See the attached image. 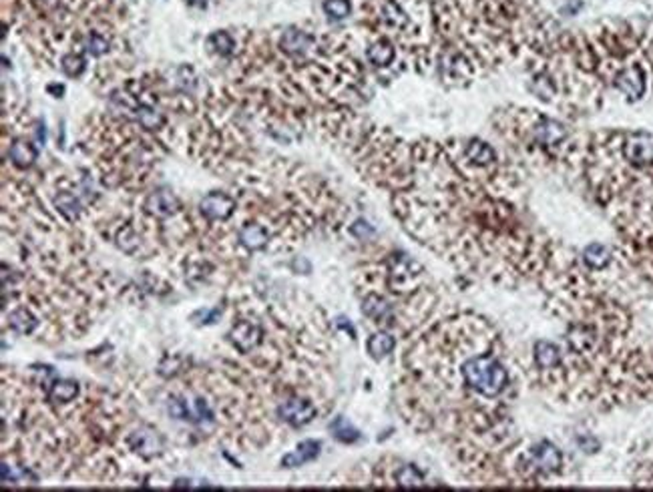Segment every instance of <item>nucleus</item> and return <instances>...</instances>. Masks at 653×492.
Segmentation results:
<instances>
[{"mask_svg": "<svg viewBox=\"0 0 653 492\" xmlns=\"http://www.w3.org/2000/svg\"><path fill=\"white\" fill-rule=\"evenodd\" d=\"M565 470V456L551 440L518 444L513 479L515 486H543L559 479Z\"/></svg>", "mask_w": 653, "mask_h": 492, "instance_id": "obj_1", "label": "nucleus"}, {"mask_svg": "<svg viewBox=\"0 0 653 492\" xmlns=\"http://www.w3.org/2000/svg\"><path fill=\"white\" fill-rule=\"evenodd\" d=\"M320 404L318 398L310 394H290L276 404L273 412L280 424H285L290 428H304L324 412Z\"/></svg>", "mask_w": 653, "mask_h": 492, "instance_id": "obj_2", "label": "nucleus"}, {"mask_svg": "<svg viewBox=\"0 0 653 492\" xmlns=\"http://www.w3.org/2000/svg\"><path fill=\"white\" fill-rule=\"evenodd\" d=\"M268 338V324L259 316H242L234 321L232 330L227 333V342L232 344L234 352L239 356H251L263 345Z\"/></svg>", "mask_w": 653, "mask_h": 492, "instance_id": "obj_3", "label": "nucleus"}, {"mask_svg": "<svg viewBox=\"0 0 653 492\" xmlns=\"http://www.w3.org/2000/svg\"><path fill=\"white\" fill-rule=\"evenodd\" d=\"M615 151L623 163L635 169L653 167V135L647 131H628L619 133Z\"/></svg>", "mask_w": 653, "mask_h": 492, "instance_id": "obj_4", "label": "nucleus"}, {"mask_svg": "<svg viewBox=\"0 0 653 492\" xmlns=\"http://www.w3.org/2000/svg\"><path fill=\"white\" fill-rule=\"evenodd\" d=\"M183 211L181 199L167 187H157L149 193H143L139 201V213L155 222H167Z\"/></svg>", "mask_w": 653, "mask_h": 492, "instance_id": "obj_5", "label": "nucleus"}, {"mask_svg": "<svg viewBox=\"0 0 653 492\" xmlns=\"http://www.w3.org/2000/svg\"><path fill=\"white\" fill-rule=\"evenodd\" d=\"M360 309L364 318H368L378 328L392 330L398 326V306L392 302L390 295H386L380 290H366L362 295Z\"/></svg>", "mask_w": 653, "mask_h": 492, "instance_id": "obj_6", "label": "nucleus"}, {"mask_svg": "<svg viewBox=\"0 0 653 492\" xmlns=\"http://www.w3.org/2000/svg\"><path fill=\"white\" fill-rule=\"evenodd\" d=\"M199 217L211 225H225L234 219L239 211L237 197L227 191H210L199 199Z\"/></svg>", "mask_w": 653, "mask_h": 492, "instance_id": "obj_7", "label": "nucleus"}, {"mask_svg": "<svg viewBox=\"0 0 653 492\" xmlns=\"http://www.w3.org/2000/svg\"><path fill=\"white\" fill-rule=\"evenodd\" d=\"M50 203H52V210L59 213V217L64 223L76 225L86 215L83 195L74 193L73 187H71V181H67V179H62L61 185H59V179H57V185H55V189L50 193Z\"/></svg>", "mask_w": 653, "mask_h": 492, "instance_id": "obj_8", "label": "nucleus"}, {"mask_svg": "<svg viewBox=\"0 0 653 492\" xmlns=\"http://www.w3.org/2000/svg\"><path fill=\"white\" fill-rule=\"evenodd\" d=\"M611 85L615 86L619 93H623L628 101L635 103L645 95L647 91V73L640 62H628L621 64L615 73L611 74Z\"/></svg>", "mask_w": 653, "mask_h": 492, "instance_id": "obj_9", "label": "nucleus"}, {"mask_svg": "<svg viewBox=\"0 0 653 492\" xmlns=\"http://www.w3.org/2000/svg\"><path fill=\"white\" fill-rule=\"evenodd\" d=\"M235 239L244 253H258L273 246V235L268 229V225L249 217L235 227Z\"/></svg>", "mask_w": 653, "mask_h": 492, "instance_id": "obj_10", "label": "nucleus"}, {"mask_svg": "<svg viewBox=\"0 0 653 492\" xmlns=\"http://www.w3.org/2000/svg\"><path fill=\"white\" fill-rule=\"evenodd\" d=\"M458 147H460V155L462 159L467 161L472 167H479V169H491L494 165L501 163V155L499 151L482 141L479 137H469V139H458Z\"/></svg>", "mask_w": 653, "mask_h": 492, "instance_id": "obj_11", "label": "nucleus"}, {"mask_svg": "<svg viewBox=\"0 0 653 492\" xmlns=\"http://www.w3.org/2000/svg\"><path fill=\"white\" fill-rule=\"evenodd\" d=\"M125 444L129 450H133L139 458L151 460L159 456L165 450V440L159 432L149 428V426H139L131 434L125 436Z\"/></svg>", "mask_w": 653, "mask_h": 492, "instance_id": "obj_12", "label": "nucleus"}, {"mask_svg": "<svg viewBox=\"0 0 653 492\" xmlns=\"http://www.w3.org/2000/svg\"><path fill=\"white\" fill-rule=\"evenodd\" d=\"M364 55H366V61H368L372 69L384 71V69H390L394 64L400 50L396 47L394 40H390V38L372 37L368 45H366Z\"/></svg>", "mask_w": 653, "mask_h": 492, "instance_id": "obj_13", "label": "nucleus"}, {"mask_svg": "<svg viewBox=\"0 0 653 492\" xmlns=\"http://www.w3.org/2000/svg\"><path fill=\"white\" fill-rule=\"evenodd\" d=\"M4 159L18 171H26L35 167L38 161V147L25 137H14L11 145H4Z\"/></svg>", "mask_w": 653, "mask_h": 492, "instance_id": "obj_14", "label": "nucleus"}, {"mask_svg": "<svg viewBox=\"0 0 653 492\" xmlns=\"http://www.w3.org/2000/svg\"><path fill=\"white\" fill-rule=\"evenodd\" d=\"M613 261H615V251L603 244H591L581 253V263L593 273H605L611 270Z\"/></svg>", "mask_w": 653, "mask_h": 492, "instance_id": "obj_15", "label": "nucleus"}, {"mask_svg": "<svg viewBox=\"0 0 653 492\" xmlns=\"http://www.w3.org/2000/svg\"><path fill=\"white\" fill-rule=\"evenodd\" d=\"M42 396L50 406H71L74 400L81 396V386H79V382L74 380L55 378L49 386V390L42 392Z\"/></svg>", "mask_w": 653, "mask_h": 492, "instance_id": "obj_16", "label": "nucleus"}, {"mask_svg": "<svg viewBox=\"0 0 653 492\" xmlns=\"http://www.w3.org/2000/svg\"><path fill=\"white\" fill-rule=\"evenodd\" d=\"M4 320L21 336H30L40 326V318L28 306H13L11 311H4Z\"/></svg>", "mask_w": 653, "mask_h": 492, "instance_id": "obj_17", "label": "nucleus"}, {"mask_svg": "<svg viewBox=\"0 0 653 492\" xmlns=\"http://www.w3.org/2000/svg\"><path fill=\"white\" fill-rule=\"evenodd\" d=\"M205 47L210 50L211 55L220 57V59H234L237 55V38L229 33V30H213L208 40H205Z\"/></svg>", "mask_w": 653, "mask_h": 492, "instance_id": "obj_18", "label": "nucleus"}, {"mask_svg": "<svg viewBox=\"0 0 653 492\" xmlns=\"http://www.w3.org/2000/svg\"><path fill=\"white\" fill-rule=\"evenodd\" d=\"M396 344H398V342H396L394 333H390L388 330L380 328L378 332H374L368 338V342H366V352H368V356L372 357V360L380 362V360L388 357L394 352Z\"/></svg>", "mask_w": 653, "mask_h": 492, "instance_id": "obj_19", "label": "nucleus"}, {"mask_svg": "<svg viewBox=\"0 0 653 492\" xmlns=\"http://www.w3.org/2000/svg\"><path fill=\"white\" fill-rule=\"evenodd\" d=\"M322 450V442L320 440H304V442L297 444V448L294 452H290V454H285L282 458V467L284 468H297V467H304V464H308L312 460H316L318 456H320Z\"/></svg>", "mask_w": 653, "mask_h": 492, "instance_id": "obj_20", "label": "nucleus"}, {"mask_svg": "<svg viewBox=\"0 0 653 492\" xmlns=\"http://www.w3.org/2000/svg\"><path fill=\"white\" fill-rule=\"evenodd\" d=\"M390 482L400 488H416L426 484V476L416 464H398L390 474Z\"/></svg>", "mask_w": 653, "mask_h": 492, "instance_id": "obj_21", "label": "nucleus"}, {"mask_svg": "<svg viewBox=\"0 0 653 492\" xmlns=\"http://www.w3.org/2000/svg\"><path fill=\"white\" fill-rule=\"evenodd\" d=\"M86 55L83 52H79V50H67V52H62L61 59H59V67H61V71L69 79H81L86 71Z\"/></svg>", "mask_w": 653, "mask_h": 492, "instance_id": "obj_22", "label": "nucleus"}, {"mask_svg": "<svg viewBox=\"0 0 653 492\" xmlns=\"http://www.w3.org/2000/svg\"><path fill=\"white\" fill-rule=\"evenodd\" d=\"M330 430H332L334 438L342 444H354L362 438V434L342 416H338V418L334 420L332 424H330Z\"/></svg>", "mask_w": 653, "mask_h": 492, "instance_id": "obj_23", "label": "nucleus"}, {"mask_svg": "<svg viewBox=\"0 0 653 492\" xmlns=\"http://www.w3.org/2000/svg\"><path fill=\"white\" fill-rule=\"evenodd\" d=\"M322 11L332 21H344L352 14V0H324Z\"/></svg>", "mask_w": 653, "mask_h": 492, "instance_id": "obj_24", "label": "nucleus"}, {"mask_svg": "<svg viewBox=\"0 0 653 492\" xmlns=\"http://www.w3.org/2000/svg\"><path fill=\"white\" fill-rule=\"evenodd\" d=\"M185 372V360L179 356H165L157 366V374L163 378H175L177 374Z\"/></svg>", "mask_w": 653, "mask_h": 492, "instance_id": "obj_25", "label": "nucleus"}, {"mask_svg": "<svg viewBox=\"0 0 653 492\" xmlns=\"http://www.w3.org/2000/svg\"><path fill=\"white\" fill-rule=\"evenodd\" d=\"M348 234L352 235L354 239H358V241H370V239L376 237V229L366 219H356V222H352L348 225Z\"/></svg>", "mask_w": 653, "mask_h": 492, "instance_id": "obj_26", "label": "nucleus"}, {"mask_svg": "<svg viewBox=\"0 0 653 492\" xmlns=\"http://www.w3.org/2000/svg\"><path fill=\"white\" fill-rule=\"evenodd\" d=\"M575 442L579 446L583 452H587V454H593V452H597L599 450V440L593 436V434H579L577 438H575Z\"/></svg>", "mask_w": 653, "mask_h": 492, "instance_id": "obj_27", "label": "nucleus"}, {"mask_svg": "<svg viewBox=\"0 0 653 492\" xmlns=\"http://www.w3.org/2000/svg\"><path fill=\"white\" fill-rule=\"evenodd\" d=\"M222 316V308H213V309H198L193 316H191V321H198L201 320L199 324H215L217 318Z\"/></svg>", "mask_w": 653, "mask_h": 492, "instance_id": "obj_28", "label": "nucleus"}, {"mask_svg": "<svg viewBox=\"0 0 653 492\" xmlns=\"http://www.w3.org/2000/svg\"><path fill=\"white\" fill-rule=\"evenodd\" d=\"M336 328H338V330H344V332L348 333L352 340H356V330H354V326H352V321L350 320H346V318H338V320H336Z\"/></svg>", "mask_w": 653, "mask_h": 492, "instance_id": "obj_29", "label": "nucleus"}, {"mask_svg": "<svg viewBox=\"0 0 653 492\" xmlns=\"http://www.w3.org/2000/svg\"><path fill=\"white\" fill-rule=\"evenodd\" d=\"M47 93H49V95H52V97L61 98L62 95H64V85H59V83H50V85H47Z\"/></svg>", "mask_w": 653, "mask_h": 492, "instance_id": "obj_30", "label": "nucleus"}, {"mask_svg": "<svg viewBox=\"0 0 653 492\" xmlns=\"http://www.w3.org/2000/svg\"><path fill=\"white\" fill-rule=\"evenodd\" d=\"M189 6H198V8H205L208 4H210L211 0H185Z\"/></svg>", "mask_w": 653, "mask_h": 492, "instance_id": "obj_31", "label": "nucleus"}]
</instances>
